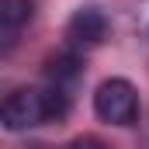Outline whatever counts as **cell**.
Here are the masks:
<instances>
[{
	"mask_svg": "<svg viewBox=\"0 0 149 149\" xmlns=\"http://www.w3.org/2000/svg\"><path fill=\"white\" fill-rule=\"evenodd\" d=\"M66 111H70V97H66L63 87H49V90H14L3 101L0 118H3V128L24 132V128L45 125V121H63Z\"/></svg>",
	"mask_w": 149,
	"mask_h": 149,
	"instance_id": "obj_1",
	"label": "cell"
},
{
	"mask_svg": "<svg viewBox=\"0 0 149 149\" xmlns=\"http://www.w3.org/2000/svg\"><path fill=\"white\" fill-rule=\"evenodd\" d=\"M94 111H97L101 121H108V125H135V118H139V90L128 80L111 76V80H104L97 87Z\"/></svg>",
	"mask_w": 149,
	"mask_h": 149,
	"instance_id": "obj_2",
	"label": "cell"
},
{
	"mask_svg": "<svg viewBox=\"0 0 149 149\" xmlns=\"http://www.w3.org/2000/svg\"><path fill=\"white\" fill-rule=\"evenodd\" d=\"M104 35H108V17L97 7H80L73 17H70V24H66V38H70V45H76V49L101 45Z\"/></svg>",
	"mask_w": 149,
	"mask_h": 149,
	"instance_id": "obj_3",
	"label": "cell"
},
{
	"mask_svg": "<svg viewBox=\"0 0 149 149\" xmlns=\"http://www.w3.org/2000/svg\"><path fill=\"white\" fill-rule=\"evenodd\" d=\"M31 14H35L31 0H0V38H3V45H14L17 31L31 21Z\"/></svg>",
	"mask_w": 149,
	"mask_h": 149,
	"instance_id": "obj_4",
	"label": "cell"
},
{
	"mask_svg": "<svg viewBox=\"0 0 149 149\" xmlns=\"http://www.w3.org/2000/svg\"><path fill=\"white\" fill-rule=\"evenodd\" d=\"M76 73H80V70H76V56H59V59L49 63V76L56 80V87H59L63 80H73Z\"/></svg>",
	"mask_w": 149,
	"mask_h": 149,
	"instance_id": "obj_5",
	"label": "cell"
},
{
	"mask_svg": "<svg viewBox=\"0 0 149 149\" xmlns=\"http://www.w3.org/2000/svg\"><path fill=\"white\" fill-rule=\"evenodd\" d=\"M66 149H108V146H104L101 139H90V135H83V139H73Z\"/></svg>",
	"mask_w": 149,
	"mask_h": 149,
	"instance_id": "obj_6",
	"label": "cell"
},
{
	"mask_svg": "<svg viewBox=\"0 0 149 149\" xmlns=\"http://www.w3.org/2000/svg\"><path fill=\"white\" fill-rule=\"evenodd\" d=\"M35 149H49V146H35Z\"/></svg>",
	"mask_w": 149,
	"mask_h": 149,
	"instance_id": "obj_7",
	"label": "cell"
}]
</instances>
